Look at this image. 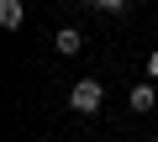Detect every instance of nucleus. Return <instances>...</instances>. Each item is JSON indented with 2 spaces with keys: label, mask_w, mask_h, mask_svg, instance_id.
Here are the masks:
<instances>
[{
  "label": "nucleus",
  "mask_w": 158,
  "mask_h": 142,
  "mask_svg": "<svg viewBox=\"0 0 158 142\" xmlns=\"http://www.w3.org/2000/svg\"><path fill=\"white\" fill-rule=\"evenodd\" d=\"M100 100H106V90H100L95 79H79V84H74V95H69V105H74L79 116H95V111H100Z\"/></svg>",
  "instance_id": "1"
},
{
  "label": "nucleus",
  "mask_w": 158,
  "mask_h": 142,
  "mask_svg": "<svg viewBox=\"0 0 158 142\" xmlns=\"http://www.w3.org/2000/svg\"><path fill=\"white\" fill-rule=\"evenodd\" d=\"M53 47H58V53H69V58H74V53H79V47H85V37H79V32H74V26H63V32H58V37H53Z\"/></svg>",
  "instance_id": "2"
},
{
  "label": "nucleus",
  "mask_w": 158,
  "mask_h": 142,
  "mask_svg": "<svg viewBox=\"0 0 158 142\" xmlns=\"http://www.w3.org/2000/svg\"><path fill=\"white\" fill-rule=\"evenodd\" d=\"M21 0H0V26H21Z\"/></svg>",
  "instance_id": "3"
},
{
  "label": "nucleus",
  "mask_w": 158,
  "mask_h": 142,
  "mask_svg": "<svg viewBox=\"0 0 158 142\" xmlns=\"http://www.w3.org/2000/svg\"><path fill=\"white\" fill-rule=\"evenodd\" d=\"M132 111H153V84H137L132 90Z\"/></svg>",
  "instance_id": "4"
},
{
  "label": "nucleus",
  "mask_w": 158,
  "mask_h": 142,
  "mask_svg": "<svg viewBox=\"0 0 158 142\" xmlns=\"http://www.w3.org/2000/svg\"><path fill=\"white\" fill-rule=\"evenodd\" d=\"M148 79H158V53H148Z\"/></svg>",
  "instance_id": "5"
},
{
  "label": "nucleus",
  "mask_w": 158,
  "mask_h": 142,
  "mask_svg": "<svg viewBox=\"0 0 158 142\" xmlns=\"http://www.w3.org/2000/svg\"><path fill=\"white\" fill-rule=\"evenodd\" d=\"M100 6H106V11H121V6H132V0H100Z\"/></svg>",
  "instance_id": "6"
},
{
  "label": "nucleus",
  "mask_w": 158,
  "mask_h": 142,
  "mask_svg": "<svg viewBox=\"0 0 158 142\" xmlns=\"http://www.w3.org/2000/svg\"><path fill=\"white\" fill-rule=\"evenodd\" d=\"M153 142H158V137H153Z\"/></svg>",
  "instance_id": "7"
}]
</instances>
